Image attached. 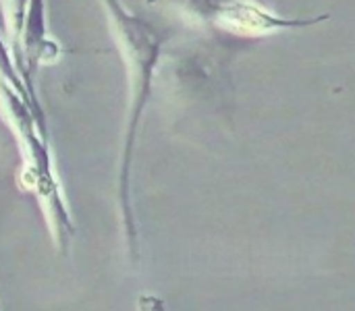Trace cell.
Wrapping results in <instances>:
<instances>
[{"mask_svg": "<svg viewBox=\"0 0 355 311\" xmlns=\"http://www.w3.org/2000/svg\"><path fill=\"white\" fill-rule=\"evenodd\" d=\"M183 12L196 17L198 21L218 25L223 29L239 31V33H264L279 27H291V25H308L314 21H291V19H279L256 4H248L243 0H164Z\"/></svg>", "mask_w": 355, "mask_h": 311, "instance_id": "6da1fadb", "label": "cell"}, {"mask_svg": "<svg viewBox=\"0 0 355 311\" xmlns=\"http://www.w3.org/2000/svg\"><path fill=\"white\" fill-rule=\"evenodd\" d=\"M25 6H27V2H25V0H10V8H8V12H10L12 23H15V33H17V37H19L21 27H23V23H25V21H23Z\"/></svg>", "mask_w": 355, "mask_h": 311, "instance_id": "7a4b0ae2", "label": "cell"}]
</instances>
